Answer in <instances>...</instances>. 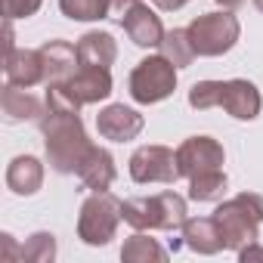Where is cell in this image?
Returning <instances> with one entry per match:
<instances>
[{
  "label": "cell",
  "instance_id": "28",
  "mask_svg": "<svg viewBox=\"0 0 263 263\" xmlns=\"http://www.w3.org/2000/svg\"><path fill=\"white\" fill-rule=\"evenodd\" d=\"M238 257H241L245 263H251V260H263V248H257V245L251 241V245H245V248L238 251Z\"/></svg>",
  "mask_w": 263,
  "mask_h": 263
},
{
  "label": "cell",
  "instance_id": "4",
  "mask_svg": "<svg viewBox=\"0 0 263 263\" xmlns=\"http://www.w3.org/2000/svg\"><path fill=\"white\" fill-rule=\"evenodd\" d=\"M124 201H118L111 192H93L84 204H81V217H78V235L84 245L102 248L115 238L118 223L124 220L121 214Z\"/></svg>",
  "mask_w": 263,
  "mask_h": 263
},
{
  "label": "cell",
  "instance_id": "17",
  "mask_svg": "<svg viewBox=\"0 0 263 263\" xmlns=\"http://www.w3.org/2000/svg\"><path fill=\"white\" fill-rule=\"evenodd\" d=\"M183 241L195 254H217V251L226 248L214 217H192V220H186L183 223Z\"/></svg>",
  "mask_w": 263,
  "mask_h": 263
},
{
  "label": "cell",
  "instance_id": "16",
  "mask_svg": "<svg viewBox=\"0 0 263 263\" xmlns=\"http://www.w3.org/2000/svg\"><path fill=\"white\" fill-rule=\"evenodd\" d=\"M78 180L93 192H108V186L115 183V158L105 149L93 146L90 155L84 158V164L78 167Z\"/></svg>",
  "mask_w": 263,
  "mask_h": 263
},
{
  "label": "cell",
  "instance_id": "20",
  "mask_svg": "<svg viewBox=\"0 0 263 263\" xmlns=\"http://www.w3.org/2000/svg\"><path fill=\"white\" fill-rule=\"evenodd\" d=\"M121 260L124 263H149V260H167V251L155 241V238H149V235H143V229L137 232V235H130L127 241H124V248H121Z\"/></svg>",
  "mask_w": 263,
  "mask_h": 263
},
{
  "label": "cell",
  "instance_id": "7",
  "mask_svg": "<svg viewBox=\"0 0 263 263\" xmlns=\"http://www.w3.org/2000/svg\"><path fill=\"white\" fill-rule=\"evenodd\" d=\"M130 177L134 183H177V152H171L167 146H140L130 155Z\"/></svg>",
  "mask_w": 263,
  "mask_h": 263
},
{
  "label": "cell",
  "instance_id": "32",
  "mask_svg": "<svg viewBox=\"0 0 263 263\" xmlns=\"http://www.w3.org/2000/svg\"><path fill=\"white\" fill-rule=\"evenodd\" d=\"M257 7H260V10H263V0H257Z\"/></svg>",
  "mask_w": 263,
  "mask_h": 263
},
{
  "label": "cell",
  "instance_id": "12",
  "mask_svg": "<svg viewBox=\"0 0 263 263\" xmlns=\"http://www.w3.org/2000/svg\"><path fill=\"white\" fill-rule=\"evenodd\" d=\"M65 90L78 99V105H90L111 96V74L108 68H78L71 81H65Z\"/></svg>",
  "mask_w": 263,
  "mask_h": 263
},
{
  "label": "cell",
  "instance_id": "31",
  "mask_svg": "<svg viewBox=\"0 0 263 263\" xmlns=\"http://www.w3.org/2000/svg\"><path fill=\"white\" fill-rule=\"evenodd\" d=\"M217 4H220V7H226V10H235V7H241V4H245V0H217Z\"/></svg>",
  "mask_w": 263,
  "mask_h": 263
},
{
  "label": "cell",
  "instance_id": "23",
  "mask_svg": "<svg viewBox=\"0 0 263 263\" xmlns=\"http://www.w3.org/2000/svg\"><path fill=\"white\" fill-rule=\"evenodd\" d=\"M59 10L74 22H96L108 19V0H59Z\"/></svg>",
  "mask_w": 263,
  "mask_h": 263
},
{
  "label": "cell",
  "instance_id": "14",
  "mask_svg": "<svg viewBox=\"0 0 263 263\" xmlns=\"http://www.w3.org/2000/svg\"><path fill=\"white\" fill-rule=\"evenodd\" d=\"M4 71H7V84H16V87L41 84L44 81L41 50H10L4 59Z\"/></svg>",
  "mask_w": 263,
  "mask_h": 263
},
{
  "label": "cell",
  "instance_id": "19",
  "mask_svg": "<svg viewBox=\"0 0 263 263\" xmlns=\"http://www.w3.org/2000/svg\"><path fill=\"white\" fill-rule=\"evenodd\" d=\"M0 105H4V115L10 121H25V118H37L41 115L37 96H31L28 87H16V84L4 87V93H0Z\"/></svg>",
  "mask_w": 263,
  "mask_h": 263
},
{
  "label": "cell",
  "instance_id": "21",
  "mask_svg": "<svg viewBox=\"0 0 263 263\" xmlns=\"http://www.w3.org/2000/svg\"><path fill=\"white\" fill-rule=\"evenodd\" d=\"M161 56L167 62H174L177 68H186L192 59H195V50H192V41H189V31L186 28H174L164 34L161 41Z\"/></svg>",
  "mask_w": 263,
  "mask_h": 263
},
{
  "label": "cell",
  "instance_id": "29",
  "mask_svg": "<svg viewBox=\"0 0 263 263\" xmlns=\"http://www.w3.org/2000/svg\"><path fill=\"white\" fill-rule=\"evenodd\" d=\"M13 257H22V251H16V241L10 232H4V260H13Z\"/></svg>",
  "mask_w": 263,
  "mask_h": 263
},
{
  "label": "cell",
  "instance_id": "13",
  "mask_svg": "<svg viewBox=\"0 0 263 263\" xmlns=\"http://www.w3.org/2000/svg\"><path fill=\"white\" fill-rule=\"evenodd\" d=\"M260 105H263L260 90H257L251 81H245V78H232V81H226V90H223V102H220V108H226L232 118H238V121H254V118L260 115Z\"/></svg>",
  "mask_w": 263,
  "mask_h": 263
},
{
  "label": "cell",
  "instance_id": "25",
  "mask_svg": "<svg viewBox=\"0 0 263 263\" xmlns=\"http://www.w3.org/2000/svg\"><path fill=\"white\" fill-rule=\"evenodd\" d=\"M22 260L31 263H53L56 260V235L53 232H34L22 245Z\"/></svg>",
  "mask_w": 263,
  "mask_h": 263
},
{
  "label": "cell",
  "instance_id": "27",
  "mask_svg": "<svg viewBox=\"0 0 263 263\" xmlns=\"http://www.w3.org/2000/svg\"><path fill=\"white\" fill-rule=\"evenodd\" d=\"M137 4H140V0H108V19H118L121 22Z\"/></svg>",
  "mask_w": 263,
  "mask_h": 263
},
{
  "label": "cell",
  "instance_id": "11",
  "mask_svg": "<svg viewBox=\"0 0 263 263\" xmlns=\"http://www.w3.org/2000/svg\"><path fill=\"white\" fill-rule=\"evenodd\" d=\"M121 25H124V31H127V37L134 41L137 47H161V41H164V25H161V19L155 16V10H149L143 0L130 10L124 19H121Z\"/></svg>",
  "mask_w": 263,
  "mask_h": 263
},
{
  "label": "cell",
  "instance_id": "22",
  "mask_svg": "<svg viewBox=\"0 0 263 263\" xmlns=\"http://www.w3.org/2000/svg\"><path fill=\"white\" fill-rule=\"evenodd\" d=\"M223 192H226V174L220 167L204 171V174L189 180V198L192 201H217V198H223Z\"/></svg>",
  "mask_w": 263,
  "mask_h": 263
},
{
  "label": "cell",
  "instance_id": "10",
  "mask_svg": "<svg viewBox=\"0 0 263 263\" xmlns=\"http://www.w3.org/2000/svg\"><path fill=\"white\" fill-rule=\"evenodd\" d=\"M41 59H44V81L47 84H65L81 68L78 47H71L68 41H47L41 47Z\"/></svg>",
  "mask_w": 263,
  "mask_h": 263
},
{
  "label": "cell",
  "instance_id": "24",
  "mask_svg": "<svg viewBox=\"0 0 263 263\" xmlns=\"http://www.w3.org/2000/svg\"><path fill=\"white\" fill-rule=\"evenodd\" d=\"M223 90H226V81H198V84H192V90H189V105L198 108V111H204V108H220Z\"/></svg>",
  "mask_w": 263,
  "mask_h": 263
},
{
  "label": "cell",
  "instance_id": "15",
  "mask_svg": "<svg viewBox=\"0 0 263 263\" xmlns=\"http://www.w3.org/2000/svg\"><path fill=\"white\" fill-rule=\"evenodd\" d=\"M78 59L84 68H111L118 59V44L108 31H87L78 41Z\"/></svg>",
  "mask_w": 263,
  "mask_h": 263
},
{
  "label": "cell",
  "instance_id": "5",
  "mask_svg": "<svg viewBox=\"0 0 263 263\" xmlns=\"http://www.w3.org/2000/svg\"><path fill=\"white\" fill-rule=\"evenodd\" d=\"M195 56H223L235 47L241 25L232 13H204L198 19H192V25L186 28Z\"/></svg>",
  "mask_w": 263,
  "mask_h": 263
},
{
  "label": "cell",
  "instance_id": "2",
  "mask_svg": "<svg viewBox=\"0 0 263 263\" xmlns=\"http://www.w3.org/2000/svg\"><path fill=\"white\" fill-rule=\"evenodd\" d=\"M214 223L223 235V245L229 251H241L245 245L257 241V232L263 223V195L241 192V195L223 201L214 211Z\"/></svg>",
  "mask_w": 263,
  "mask_h": 263
},
{
  "label": "cell",
  "instance_id": "6",
  "mask_svg": "<svg viewBox=\"0 0 263 263\" xmlns=\"http://www.w3.org/2000/svg\"><path fill=\"white\" fill-rule=\"evenodd\" d=\"M177 87V65L164 56H149L130 71V96L140 105H155L167 99Z\"/></svg>",
  "mask_w": 263,
  "mask_h": 263
},
{
  "label": "cell",
  "instance_id": "8",
  "mask_svg": "<svg viewBox=\"0 0 263 263\" xmlns=\"http://www.w3.org/2000/svg\"><path fill=\"white\" fill-rule=\"evenodd\" d=\"M223 146L214 137H189L180 149H177V164H180V177L192 180L204 171H217L223 167Z\"/></svg>",
  "mask_w": 263,
  "mask_h": 263
},
{
  "label": "cell",
  "instance_id": "30",
  "mask_svg": "<svg viewBox=\"0 0 263 263\" xmlns=\"http://www.w3.org/2000/svg\"><path fill=\"white\" fill-rule=\"evenodd\" d=\"M189 0H155V7L158 10H164V13H174V10H180V7H186Z\"/></svg>",
  "mask_w": 263,
  "mask_h": 263
},
{
  "label": "cell",
  "instance_id": "26",
  "mask_svg": "<svg viewBox=\"0 0 263 263\" xmlns=\"http://www.w3.org/2000/svg\"><path fill=\"white\" fill-rule=\"evenodd\" d=\"M44 0H4V16L7 19H28L41 10Z\"/></svg>",
  "mask_w": 263,
  "mask_h": 263
},
{
  "label": "cell",
  "instance_id": "9",
  "mask_svg": "<svg viewBox=\"0 0 263 263\" xmlns=\"http://www.w3.org/2000/svg\"><path fill=\"white\" fill-rule=\"evenodd\" d=\"M143 115L127 108L124 102H115V105H105L99 115H96V130L99 137L111 140V143H130L143 134Z\"/></svg>",
  "mask_w": 263,
  "mask_h": 263
},
{
  "label": "cell",
  "instance_id": "1",
  "mask_svg": "<svg viewBox=\"0 0 263 263\" xmlns=\"http://www.w3.org/2000/svg\"><path fill=\"white\" fill-rule=\"evenodd\" d=\"M41 130H44V146H47V158H50L53 171L56 174H78V167L84 164V158L93 149V143L87 140L81 115L47 108V115L41 118Z\"/></svg>",
  "mask_w": 263,
  "mask_h": 263
},
{
  "label": "cell",
  "instance_id": "18",
  "mask_svg": "<svg viewBox=\"0 0 263 263\" xmlns=\"http://www.w3.org/2000/svg\"><path fill=\"white\" fill-rule=\"evenodd\" d=\"M44 183V164L34 155H19L7 167V186L16 195H34Z\"/></svg>",
  "mask_w": 263,
  "mask_h": 263
},
{
  "label": "cell",
  "instance_id": "3",
  "mask_svg": "<svg viewBox=\"0 0 263 263\" xmlns=\"http://www.w3.org/2000/svg\"><path fill=\"white\" fill-rule=\"evenodd\" d=\"M121 214L124 223H130L134 229H164V232L183 229V223L189 220L186 198L177 192H161L152 198H127Z\"/></svg>",
  "mask_w": 263,
  "mask_h": 263
}]
</instances>
